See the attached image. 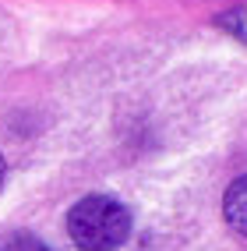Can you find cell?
I'll return each instance as SVG.
<instances>
[{"label":"cell","instance_id":"obj_1","mask_svg":"<svg viewBox=\"0 0 247 251\" xmlns=\"http://www.w3.org/2000/svg\"><path fill=\"white\" fill-rule=\"evenodd\" d=\"M67 233L85 251H113L131 233V212L106 195H89L67 212Z\"/></svg>","mask_w":247,"mask_h":251},{"label":"cell","instance_id":"obj_2","mask_svg":"<svg viewBox=\"0 0 247 251\" xmlns=\"http://www.w3.org/2000/svg\"><path fill=\"white\" fill-rule=\"evenodd\" d=\"M223 216H226V223L233 226L240 237H247V174H244V177H237V180L226 188V198H223Z\"/></svg>","mask_w":247,"mask_h":251},{"label":"cell","instance_id":"obj_3","mask_svg":"<svg viewBox=\"0 0 247 251\" xmlns=\"http://www.w3.org/2000/svg\"><path fill=\"white\" fill-rule=\"evenodd\" d=\"M219 25H223L226 32H233V36H237L240 43H247V7H237V11H226L223 18H219Z\"/></svg>","mask_w":247,"mask_h":251},{"label":"cell","instance_id":"obj_4","mask_svg":"<svg viewBox=\"0 0 247 251\" xmlns=\"http://www.w3.org/2000/svg\"><path fill=\"white\" fill-rule=\"evenodd\" d=\"M0 251H53L49 244H43L39 237H32V233H14L0 244Z\"/></svg>","mask_w":247,"mask_h":251},{"label":"cell","instance_id":"obj_5","mask_svg":"<svg viewBox=\"0 0 247 251\" xmlns=\"http://www.w3.org/2000/svg\"><path fill=\"white\" fill-rule=\"evenodd\" d=\"M4 174H7V166H4V156H0V184H4Z\"/></svg>","mask_w":247,"mask_h":251}]
</instances>
